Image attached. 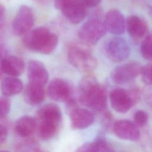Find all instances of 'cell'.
I'll use <instances>...</instances> for the list:
<instances>
[{
	"mask_svg": "<svg viewBox=\"0 0 152 152\" xmlns=\"http://www.w3.org/2000/svg\"><path fill=\"white\" fill-rule=\"evenodd\" d=\"M107 31L104 21L97 18H91L80 27L78 36L83 42L93 45L97 43Z\"/></svg>",
	"mask_w": 152,
	"mask_h": 152,
	"instance_id": "cell-5",
	"label": "cell"
},
{
	"mask_svg": "<svg viewBox=\"0 0 152 152\" xmlns=\"http://www.w3.org/2000/svg\"><path fill=\"white\" fill-rule=\"evenodd\" d=\"M102 113L103 115L101 118L102 124L104 128H108L109 127H110L112 122V115L109 112L105 110L102 112Z\"/></svg>",
	"mask_w": 152,
	"mask_h": 152,
	"instance_id": "cell-26",
	"label": "cell"
},
{
	"mask_svg": "<svg viewBox=\"0 0 152 152\" xmlns=\"http://www.w3.org/2000/svg\"><path fill=\"white\" fill-rule=\"evenodd\" d=\"M113 130L118 138L124 140L136 141L140 137L138 125L135 122L128 120L116 121L113 125Z\"/></svg>",
	"mask_w": 152,
	"mask_h": 152,
	"instance_id": "cell-11",
	"label": "cell"
},
{
	"mask_svg": "<svg viewBox=\"0 0 152 152\" xmlns=\"http://www.w3.org/2000/svg\"><path fill=\"white\" fill-rule=\"evenodd\" d=\"M48 93L49 97L55 101L65 102L72 105L75 104L71 86L63 79L53 80L49 85Z\"/></svg>",
	"mask_w": 152,
	"mask_h": 152,
	"instance_id": "cell-6",
	"label": "cell"
},
{
	"mask_svg": "<svg viewBox=\"0 0 152 152\" xmlns=\"http://www.w3.org/2000/svg\"><path fill=\"white\" fill-rule=\"evenodd\" d=\"M71 126L74 129H82L88 127L94 121V115L90 110L74 108L70 112Z\"/></svg>",
	"mask_w": 152,
	"mask_h": 152,
	"instance_id": "cell-15",
	"label": "cell"
},
{
	"mask_svg": "<svg viewBox=\"0 0 152 152\" xmlns=\"http://www.w3.org/2000/svg\"><path fill=\"white\" fill-rule=\"evenodd\" d=\"M141 66L135 62H129L116 67L112 73L113 81L118 84H124L135 78L140 74Z\"/></svg>",
	"mask_w": 152,
	"mask_h": 152,
	"instance_id": "cell-9",
	"label": "cell"
},
{
	"mask_svg": "<svg viewBox=\"0 0 152 152\" xmlns=\"http://www.w3.org/2000/svg\"><path fill=\"white\" fill-rule=\"evenodd\" d=\"M141 53L144 59L152 61V35L147 36L142 42Z\"/></svg>",
	"mask_w": 152,
	"mask_h": 152,
	"instance_id": "cell-22",
	"label": "cell"
},
{
	"mask_svg": "<svg viewBox=\"0 0 152 152\" xmlns=\"http://www.w3.org/2000/svg\"><path fill=\"white\" fill-rule=\"evenodd\" d=\"M148 116L147 113L142 110H139L137 111L134 116V122L138 126H145L148 122Z\"/></svg>",
	"mask_w": 152,
	"mask_h": 152,
	"instance_id": "cell-25",
	"label": "cell"
},
{
	"mask_svg": "<svg viewBox=\"0 0 152 152\" xmlns=\"http://www.w3.org/2000/svg\"><path fill=\"white\" fill-rule=\"evenodd\" d=\"M126 28L132 38L140 39L145 34L147 26L141 18L137 15H131L126 20Z\"/></svg>",
	"mask_w": 152,
	"mask_h": 152,
	"instance_id": "cell-17",
	"label": "cell"
},
{
	"mask_svg": "<svg viewBox=\"0 0 152 152\" xmlns=\"http://www.w3.org/2000/svg\"><path fill=\"white\" fill-rule=\"evenodd\" d=\"M5 20V10L4 7L0 4V28L2 27Z\"/></svg>",
	"mask_w": 152,
	"mask_h": 152,
	"instance_id": "cell-31",
	"label": "cell"
},
{
	"mask_svg": "<svg viewBox=\"0 0 152 152\" xmlns=\"http://www.w3.org/2000/svg\"><path fill=\"white\" fill-rule=\"evenodd\" d=\"M25 34L24 43L26 46L39 53H50L58 43V36L45 27H37Z\"/></svg>",
	"mask_w": 152,
	"mask_h": 152,
	"instance_id": "cell-3",
	"label": "cell"
},
{
	"mask_svg": "<svg viewBox=\"0 0 152 152\" xmlns=\"http://www.w3.org/2000/svg\"><path fill=\"white\" fill-rule=\"evenodd\" d=\"M34 23V15L32 9L27 5H21L12 23L13 32L21 36L30 31Z\"/></svg>",
	"mask_w": 152,
	"mask_h": 152,
	"instance_id": "cell-7",
	"label": "cell"
},
{
	"mask_svg": "<svg viewBox=\"0 0 152 152\" xmlns=\"http://www.w3.org/2000/svg\"><path fill=\"white\" fill-rule=\"evenodd\" d=\"M7 56H8L7 47L4 39L0 36V61H1Z\"/></svg>",
	"mask_w": 152,
	"mask_h": 152,
	"instance_id": "cell-27",
	"label": "cell"
},
{
	"mask_svg": "<svg viewBox=\"0 0 152 152\" xmlns=\"http://www.w3.org/2000/svg\"><path fill=\"white\" fill-rule=\"evenodd\" d=\"M1 68L5 74L12 77H17L23 73L25 64L20 58L8 55L1 61Z\"/></svg>",
	"mask_w": 152,
	"mask_h": 152,
	"instance_id": "cell-16",
	"label": "cell"
},
{
	"mask_svg": "<svg viewBox=\"0 0 152 152\" xmlns=\"http://www.w3.org/2000/svg\"><path fill=\"white\" fill-rule=\"evenodd\" d=\"M109 97L112 107L119 113L128 112L134 105V98L132 94L123 88L113 89Z\"/></svg>",
	"mask_w": 152,
	"mask_h": 152,
	"instance_id": "cell-10",
	"label": "cell"
},
{
	"mask_svg": "<svg viewBox=\"0 0 152 152\" xmlns=\"http://www.w3.org/2000/svg\"><path fill=\"white\" fill-rule=\"evenodd\" d=\"M68 57L70 63L81 71H91L96 66V61L90 51L85 46L72 44L68 50Z\"/></svg>",
	"mask_w": 152,
	"mask_h": 152,
	"instance_id": "cell-4",
	"label": "cell"
},
{
	"mask_svg": "<svg viewBox=\"0 0 152 152\" xmlns=\"http://www.w3.org/2000/svg\"><path fill=\"white\" fill-rule=\"evenodd\" d=\"M79 151H113L114 149L112 146L108 143L102 137L98 138L94 141L85 143L78 149Z\"/></svg>",
	"mask_w": 152,
	"mask_h": 152,
	"instance_id": "cell-21",
	"label": "cell"
},
{
	"mask_svg": "<svg viewBox=\"0 0 152 152\" xmlns=\"http://www.w3.org/2000/svg\"><path fill=\"white\" fill-rule=\"evenodd\" d=\"M10 108L11 102L7 96L0 97V120L8 114Z\"/></svg>",
	"mask_w": 152,
	"mask_h": 152,
	"instance_id": "cell-23",
	"label": "cell"
},
{
	"mask_svg": "<svg viewBox=\"0 0 152 152\" xmlns=\"http://www.w3.org/2000/svg\"><path fill=\"white\" fill-rule=\"evenodd\" d=\"M140 74L143 81L148 85L152 86V64L141 67Z\"/></svg>",
	"mask_w": 152,
	"mask_h": 152,
	"instance_id": "cell-24",
	"label": "cell"
},
{
	"mask_svg": "<svg viewBox=\"0 0 152 152\" xmlns=\"http://www.w3.org/2000/svg\"><path fill=\"white\" fill-rule=\"evenodd\" d=\"M87 7L80 0H70L61 10L63 15L71 23L82 22L86 15Z\"/></svg>",
	"mask_w": 152,
	"mask_h": 152,
	"instance_id": "cell-12",
	"label": "cell"
},
{
	"mask_svg": "<svg viewBox=\"0 0 152 152\" xmlns=\"http://www.w3.org/2000/svg\"><path fill=\"white\" fill-rule=\"evenodd\" d=\"M62 120L60 108L53 103L41 107L37 113L36 129L39 137L47 140L57 133Z\"/></svg>",
	"mask_w": 152,
	"mask_h": 152,
	"instance_id": "cell-2",
	"label": "cell"
},
{
	"mask_svg": "<svg viewBox=\"0 0 152 152\" xmlns=\"http://www.w3.org/2000/svg\"><path fill=\"white\" fill-rule=\"evenodd\" d=\"M107 56L114 62L125 61L130 54V47L123 38L115 37L110 39L106 45Z\"/></svg>",
	"mask_w": 152,
	"mask_h": 152,
	"instance_id": "cell-8",
	"label": "cell"
},
{
	"mask_svg": "<svg viewBox=\"0 0 152 152\" xmlns=\"http://www.w3.org/2000/svg\"><path fill=\"white\" fill-rule=\"evenodd\" d=\"M23 88L21 81L15 77H7L1 83V93L5 96H11L19 93Z\"/></svg>",
	"mask_w": 152,
	"mask_h": 152,
	"instance_id": "cell-20",
	"label": "cell"
},
{
	"mask_svg": "<svg viewBox=\"0 0 152 152\" xmlns=\"http://www.w3.org/2000/svg\"><path fill=\"white\" fill-rule=\"evenodd\" d=\"M14 129L18 136L29 137L36 129V121L29 116H22L15 122Z\"/></svg>",
	"mask_w": 152,
	"mask_h": 152,
	"instance_id": "cell-18",
	"label": "cell"
},
{
	"mask_svg": "<svg viewBox=\"0 0 152 152\" xmlns=\"http://www.w3.org/2000/svg\"><path fill=\"white\" fill-rule=\"evenodd\" d=\"M79 102L96 112L105 110L107 106V94L104 88L91 76L82 79L77 89Z\"/></svg>",
	"mask_w": 152,
	"mask_h": 152,
	"instance_id": "cell-1",
	"label": "cell"
},
{
	"mask_svg": "<svg viewBox=\"0 0 152 152\" xmlns=\"http://www.w3.org/2000/svg\"><path fill=\"white\" fill-rule=\"evenodd\" d=\"M7 134L6 127L2 125H0V146L6 141Z\"/></svg>",
	"mask_w": 152,
	"mask_h": 152,
	"instance_id": "cell-28",
	"label": "cell"
},
{
	"mask_svg": "<svg viewBox=\"0 0 152 152\" xmlns=\"http://www.w3.org/2000/svg\"><path fill=\"white\" fill-rule=\"evenodd\" d=\"M34 1H41V0H34Z\"/></svg>",
	"mask_w": 152,
	"mask_h": 152,
	"instance_id": "cell-32",
	"label": "cell"
},
{
	"mask_svg": "<svg viewBox=\"0 0 152 152\" xmlns=\"http://www.w3.org/2000/svg\"><path fill=\"white\" fill-rule=\"evenodd\" d=\"M87 7H94L97 6L101 0H80Z\"/></svg>",
	"mask_w": 152,
	"mask_h": 152,
	"instance_id": "cell-29",
	"label": "cell"
},
{
	"mask_svg": "<svg viewBox=\"0 0 152 152\" xmlns=\"http://www.w3.org/2000/svg\"><path fill=\"white\" fill-rule=\"evenodd\" d=\"M70 0H55V6L58 10H61V8Z\"/></svg>",
	"mask_w": 152,
	"mask_h": 152,
	"instance_id": "cell-30",
	"label": "cell"
},
{
	"mask_svg": "<svg viewBox=\"0 0 152 152\" xmlns=\"http://www.w3.org/2000/svg\"><path fill=\"white\" fill-rule=\"evenodd\" d=\"M104 22L107 30L113 34H122L126 28L124 16L121 11L116 9H111L107 11Z\"/></svg>",
	"mask_w": 152,
	"mask_h": 152,
	"instance_id": "cell-13",
	"label": "cell"
},
{
	"mask_svg": "<svg viewBox=\"0 0 152 152\" xmlns=\"http://www.w3.org/2000/svg\"><path fill=\"white\" fill-rule=\"evenodd\" d=\"M27 75L29 82L42 86L46 84L49 79L48 72L44 64L37 60H31L27 64Z\"/></svg>",
	"mask_w": 152,
	"mask_h": 152,
	"instance_id": "cell-14",
	"label": "cell"
},
{
	"mask_svg": "<svg viewBox=\"0 0 152 152\" xmlns=\"http://www.w3.org/2000/svg\"><path fill=\"white\" fill-rule=\"evenodd\" d=\"M24 98L27 103L30 105H36L40 103L45 98L43 86L29 82L24 91Z\"/></svg>",
	"mask_w": 152,
	"mask_h": 152,
	"instance_id": "cell-19",
	"label": "cell"
}]
</instances>
